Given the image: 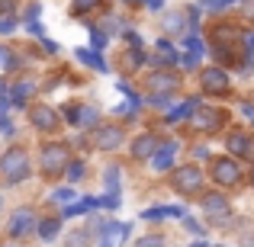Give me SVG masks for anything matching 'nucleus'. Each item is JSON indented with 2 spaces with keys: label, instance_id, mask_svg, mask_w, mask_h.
<instances>
[{
  "label": "nucleus",
  "instance_id": "obj_1",
  "mask_svg": "<svg viewBox=\"0 0 254 247\" xmlns=\"http://www.w3.org/2000/svg\"><path fill=\"white\" fill-rule=\"evenodd\" d=\"M0 170H3L6 183H19V180L29 177V157H26L23 148H10L0 161Z\"/></svg>",
  "mask_w": 254,
  "mask_h": 247
},
{
  "label": "nucleus",
  "instance_id": "obj_2",
  "mask_svg": "<svg viewBox=\"0 0 254 247\" xmlns=\"http://www.w3.org/2000/svg\"><path fill=\"white\" fill-rule=\"evenodd\" d=\"M190 122H193V129H199V132H219L222 122H225V116L216 106H193Z\"/></svg>",
  "mask_w": 254,
  "mask_h": 247
},
{
  "label": "nucleus",
  "instance_id": "obj_3",
  "mask_svg": "<svg viewBox=\"0 0 254 247\" xmlns=\"http://www.w3.org/2000/svg\"><path fill=\"white\" fill-rule=\"evenodd\" d=\"M71 161L68 145H45L42 148V170L45 173H62Z\"/></svg>",
  "mask_w": 254,
  "mask_h": 247
},
{
  "label": "nucleus",
  "instance_id": "obj_4",
  "mask_svg": "<svg viewBox=\"0 0 254 247\" xmlns=\"http://www.w3.org/2000/svg\"><path fill=\"white\" fill-rule=\"evenodd\" d=\"M93 148L100 151H116L119 145H123V129L119 125H100V129H93Z\"/></svg>",
  "mask_w": 254,
  "mask_h": 247
},
{
  "label": "nucleus",
  "instance_id": "obj_5",
  "mask_svg": "<svg viewBox=\"0 0 254 247\" xmlns=\"http://www.w3.org/2000/svg\"><path fill=\"white\" fill-rule=\"evenodd\" d=\"M212 177H216L219 186H235V183H242V170H238V164L229 161V157L216 161V167H212Z\"/></svg>",
  "mask_w": 254,
  "mask_h": 247
},
{
  "label": "nucleus",
  "instance_id": "obj_6",
  "mask_svg": "<svg viewBox=\"0 0 254 247\" xmlns=\"http://www.w3.org/2000/svg\"><path fill=\"white\" fill-rule=\"evenodd\" d=\"M199 186H203V173H199L196 167H180V170L174 173V190H180V193H196Z\"/></svg>",
  "mask_w": 254,
  "mask_h": 247
},
{
  "label": "nucleus",
  "instance_id": "obj_7",
  "mask_svg": "<svg viewBox=\"0 0 254 247\" xmlns=\"http://www.w3.org/2000/svg\"><path fill=\"white\" fill-rule=\"evenodd\" d=\"M148 87H151V93H171V90L180 87V77L174 74V71H151Z\"/></svg>",
  "mask_w": 254,
  "mask_h": 247
},
{
  "label": "nucleus",
  "instance_id": "obj_8",
  "mask_svg": "<svg viewBox=\"0 0 254 247\" xmlns=\"http://www.w3.org/2000/svg\"><path fill=\"white\" fill-rule=\"evenodd\" d=\"M203 90L206 93H225L229 90V74L222 68H206L203 71Z\"/></svg>",
  "mask_w": 254,
  "mask_h": 247
},
{
  "label": "nucleus",
  "instance_id": "obj_9",
  "mask_svg": "<svg viewBox=\"0 0 254 247\" xmlns=\"http://www.w3.org/2000/svg\"><path fill=\"white\" fill-rule=\"evenodd\" d=\"M29 116H32V125L42 129V132H55L58 129V116H55V109H49V106H36V109H29Z\"/></svg>",
  "mask_w": 254,
  "mask_h": 247
},
{
  "label": "nucleus",
  "instance_id": "obj_10",
  "mask_svg": "<svg viewBox=\"0 0 254 247\" xmlns=\"http://www.w3.org/2000/svg\"><path fill=\"white\" fill-rule=\"evenodd\" d=\"M32 225H36L32 209H19L16 215H13V222H10V235L13 238H23V235H29V231H32Z\"/></svg>",
  "mask_w": 254,
  "mask_h": 247
},
{
  "label": "nucleus",
  "instance_id": "obj_11",
  "mask_svg": "<svg viewBox=\"0 0 254 247\" xmlns=\"http://www.w3.org/2000/svg\"><path fill=\"white\" fill-rule=\"evenodd\" d=\"M203 212L222 222V218L229 215V199H225V196H216V193H212V196H206V199H203Z\"/></svg>",
  "mask_w": 254,
  "mask_h": 247
},
{
  "label": "nucleus",
  "instance_id": "obj_12",
  "mask_svg": "<svg viewBox=\"0 0 254 247\" xmlns=\"http://www.w3.org/2000/svg\"><path fill=\"white\" fill-rule=\"evenodd\" d=\"M174 154H177V145H161V148H155V154H151V161H155V170H168L174 164Z\"/></svg>",
  "mask_w": 254,
  "mask_h": 247
},
{
  "label": "nucleus",
  "instance_id": "obj_13",
  "mask_svg": "<svg viewBox=\"0 0 254 247\" xmlns=\"http://www.w3.org/2000/svg\"><path fill=\"white\" fill-rule=\"evenodd\" d=\"M126 231H129V225H119V222L103 225V235H100V247H116L119 235H126Z\"/></svg>",
  "mask_w": 254,
  "mask_h": 247
},
{
  "label": "nucleus",
  "instance_id": "obj_14",
  "mask_svg": "<svg viewBox=\"0 0 254 247\" xmlns=\"http://www.w3.org/2000/svg\"><path fill=\"white\" fill-rule=\"evenodd\" d=\"M155 148H158V145H155V138H151V135H138L135 145H132V157H135V161H145V157L155 154Z\"/></svg>",
  "mask_w": 254,
  "mask_h": 247
},
{
  "label": "nucleus",
  "instance_id": "obj_15",
  "mask_svg": "<svg viewBox=\"0 0 254 247\" xmlns=\"http://www.w3.org/2000/svg\"><path fill=\"white\" fill-rule=\"evenodd\" d=\"M32 93H36V81H32V77H23V81L13 87V103H26Z\"/></svg>",
  "mask_w": 254,
  "mask_h": 247
},
{
  "label": "nucleus",
  "instance_id": "obj_16",
  "mask_svg": "<svg viewBox=\"0 0 254 247\" xmlns=\"http://www.w3.org/2000/svg\"><path fill=\"white\" fill-rule=\"evenodd\" d=\"M58 228H62V222H58V218H45V222L39 225V235H42V241H55Z\"/></svg>",
  "mask_w": 254,
  "mask_h": 247
},
{
  "label": "nucleus",
  "instance_id": "obj_17",
  "mask_svg": "<svg viewBox=\"0 0 254 247\" xmlns=\"http://www.w3.org/2000/svg\"><path fill=\"white\" fill-rule=\"evenodd\" d=\"M184 26H187V16H184L180 10L164 16V29H168V32H184Z\"/></svg>",
  "mask_w": 254,
  "mask_h": 247
},
{
  "label": "nucleus",
  "instance_id": "obj_18",
  "mask_svg": "<svg viewBox=\"0 0 254 247\" xmlns=\"http://www.w3.org/2000/svg\"><path fill=\"white\" fill-rule=\"evenodd\" d=\"M77 58H81L84 64H90V68H100V71H106V61L97 55V51H90V49H81V51H77Z\"/></svg>",
  "mask_w": 254,
  "mask_h": 247
},
{
  "label": "nucleus",
  "instance_id": "obj_19",
  "mask_svg": "<svg viewBox=\"0 0 254 247\" xmlns=\"http://www.w3.org/2000/svg\"><path fill=\"white\" fill-rule=\"evenodd\" d=\"M245 145H248V135H245V132H232L229 135V151L232 154H245Z\"/></svg>",
  "mask_w": 254,
  "mask_h": 247
},
{
  "label": "nucleus",
  "instance_id": "obj_20",
  "mask_svg": "<svg viewBox=\"0 0 254 247\" xmlns=\"http://www.w3.org/2000/svg\"><path fill=\"white\" fill-rule=\"evenodd\" d=\"M193 106H196V103H193V99H190V103H184V106H177V109H174L171 112V122H180V119H187V116H190V112H193Z\"/></svg>",
  "mask_w": 254,
  "mask_h": 247
},
{
  "label": "nucleus",
  "instance_id": "obj_21",
  "mask_svg": "<svg viewBox=\"0 0 254 247\" xmlns=\"http://www.w3.org/2000/svg\"><path fill=\"white\" fill-rule=\"evenodd\" d=\"M187 45H190V58H193V61H196V58L206 51V49H203V42H199L196 36H187Z\"/></svg>",
  "mask_w": 254,
  "mask_h": 247
},
{
  "label": "nucleus",
  "instance_id": "obj_22",
  "mask_svg": "<svg viewBox=\"0 0 254 247\" xmlns=\"http://www.w3.org/2000/svg\"><path fill=\"white\" fill-rule=\"evenodd\" d=\"M106 186H110V193L119 190V167H110V170H106Z\"/></svg>",
  "mask_w": 254,
  "mask_h": 247
},
{
  "label": "nucleus",
  "instance_id": "obj_23",
  "mask_svg": "<svg viewBox=\"0 0 254 247\" xmlns=\"http://www.w3.org/2000/svg\"><path fill=\"white\" fill-rule=\"evenodd\" d=\"M68 247H87V231H74V235H68Z\"/></svg>",
  "mask_w": 254,
  "mask_h": 247
},
{
  "label": "nucleus",
  "instance_id": "obj_24",
  "mask_svg": "<svg viewBox=\"0 0 254 247\" xmlns=\"http://www.w3.org/2000/svg\"><path fill=\"white\" fill-rule=\"evenodd\" d=\"M93 6H100V0H74V13H87Z\"/></svg>",
  "mask_w": 254,
  "mask_h": 247
},
{
  "label": "nucleus",
  "instance_id": "obj_25",
  "mask_svg": "<svg viewBox=\"0 0 254 247\" xmlns=\"http://www.w3.org/2000/svg\"><path fill=\"white\" fill-rule=\"evenodd\" d=\"M64 119H68V122H81V106H64Z\"/></svg>",
  "mask_w": 254,
  "mask_h": 247
},
{
  "label": "nucleus",
  "instance_id": "obj_26",
  "mask_svg": "<svg viewBox=\"0 0 254 247\" xmlns=\"http://www.w3.org/2000/svg\"><path fill=\"white\" fill-rule=\"evenodd\" d=\"M138 247H164V241H161V235H148L138 241Z\"/></svg>",
  "mask_w": 254,
  "mask_h": 247
},
{
  "label": "nucleus",
  "instance_id": "obj_27",
  "mask_svg": "<svg viewBox=\"0 0 254 247\" xmlns=\"http://www.w3.org/2000/svg\"><path fill=\"white\" fill-rule=\"evenodd\" d=\"M90 39H93V49H103V45H106V32L103 29H93Z\"/></svg>",
  "mask_w": 254,
  "mask_h": 247
},
{
  "label": "nucleus",
  "instance_id": "obj_28",
  "mask_svg": "<svg viewBox=\"0 0 254 247\" xmlns=\"http://www.w3.org/2000/svg\"><path fill=\"white\" fill-rule=\"evenodd\" d=\"M229 3H232V0H206L203 6H206V10H225Z\"/></svg>",
  "mask_w": 254,
  "mask_h": 247
},
{
  "label": "nucleus",
  "instance_id": "obj_29",
  "mask_svg": "<svg viewBox=\"0 0 254 247\" xmlns=\"http://www.w3.org/2000/svg\"><path fill=\"white\" fill-rule=\"evenodd\" d=\"M0 64H3V68H13V51L0 49Z\"/></svg>",
  "mask_w": 254,
  "mask_h": 247
},
{
  "label": "nucleus",
  "instance_id": "obj_30",
  "mask_svg": "<svg viewBox=\"0 0 254 247\" xmlns=\"http://www.w3.org/2000/svg\"><path fill=\"white\" fill-rule=\"evenodd\" d=\"M13 26H16V23H13L10 16H3V19H0V36H6V32H13Z\"/></svg>",
  "mask_w": 254,
  "mask_h": 247
},
{
  "label": "nucleus",
  "instance_id": "obj_31",
  "mask_svg": "<svg viewBox=\"0 0 254 247\" xmlns=\"http://www.w3.org/2000/svg\"><path fill=\"white\" fill-rule=\"evenodd\" d=\"M71 196H74V193H71V190H58V193H55V196H52V199H55V202H68Z\"/></svg>",
  "mask_w": 254,
  "mask_h": 247
},
{
  "label": "nucleus",
  "instance_id": "obj_32",
  "mask_svg": "<svg viewBox=\"0 0 254 247\" xmlns=\"http://www.w3.org/2000/svg\"><path fill=\"white\" fill-rule=\"evenodd\" d=\"M242 42H245L248 51H254V32H242Z\"/></svg>",
  "mask_w": 254,
  "mask_h": 247
},
{
  "label": "nucleus",
  "instance_id": "obj_33",
  "mask_svg": "<svg viewBox=\"0 0 254 247\" xmlns=\"http://www.w3.org/2000/svg\"><path fill=\"white\" fill-rule=\"evenodd\" d=\"M245 157L254 161V138H248V145H245Z\"/></svg>",
  "mask_w": 254,
  "mask_h": 247
},
{
  "label": "nucleus",
  "instance_id": "obj_34",
  "mask_svg": "<svg viewBox=\"0 0 254 247\" xmlns=\"http://www.w3.org/2000/svg\"><path fill=\"white\" fill-rule=\"evenodd\" d=\"M0 129H3V135H10V132H13V125H10V119H6V116H0Z\"/></svg>",
  "mask_w": 254,
  "mask_h": 247
},
{
  "label": "nucleus",
  "instance_id": "obj_35",
  "mask_svg": "<svg viewBox=\"0 0 254 247\" xmlns=\"http://www.w3.org/2000/svg\"><path fill=\"white\" fill-rule=\"evenodd\" d=\"M245 13H248V16L254 19V0H245Z\"/></svg>",
  "mask_w": 254,
  "mask_h": 247
},
{
  "label": "nucleus",
  "instance_id": "obj_36",
  "mask_svg": "<svg viewBox=\"0 0 254 247\" xmlns=\"http://www.w3.org/2000/svg\"><path fill=\"white\" fill-rule=\"evenodd\" d=\"M145 6H151V10H161V0H148Z\"/></svg>",
  "mask_w": 254,
  "mask_h": 247
},
{
  "label": "nucleus",
  "instance_id": "obj_37",
  "mask_svg": "<svg viewBox=\"0 0 254 247\" xmlns=\"http://www.w3.org/2000/svg\"><path fill=\"white\" fill-rule=\"evenodd\" d=\"M10 6H13L10 0H0V13H6V10H10Z\"/></svg>",
  "mask_w": 254,
  "mask_h": 247
},
{
  "label": "nucleus",
  "instance_id": "obj_38",
  "mask_svg": "<svg viewBox=\"0 0 254 247\" xmlns=\"http://www.w3.org/2000/svg\"><path fill=\"white\" fill-rule=\"evenodd\" d=\"M193 247H206V244H203V241H196V244H193Z\"/></svg>",
  "mask_w": 254,
  "mask_h": 247
},
{
  "label": "nucleus",
  "instance_id": "obj_39",
  "mask_svg": "<svg viewBox=\"0 0 254 247\" xmlns=\"http://www.w3.org/2000/svg\"><path fill=\"white\" fill-rule=\"evenodd\" d=\"M0 97H3V84H0Z\"/></svg>",
  "mask_w": 254,
  "mask_h": 247
},
{
  "label": "nucleus",
  "instance_id": "obj_40",
  "mask_svg": "<svg viewBox=\"0 0 254 247\" xmlns=\"http://www.w3.org/2000/svg\"><path fill=\"white\" fill-rule=\"evenodd\" d=\"M0 205H3V199H0Z\"/></svg>",
  "mask_w": 254,
  "mask_h": 247
},
{
  "label": "nucleus",
  "instance_id": "obj_41",
  "mask_svg": "<svg viewBox=\"0 0 254 247\" xmlns=\"http://www.w3.org/2000/svg\"><path fill=\"white\" fill-rule=\"evenodd\" d=\"M251 180H254V173H251Z\"/></svg>",
  "mask_w": 254,
  "mask_h": 247
},
{
  "label": "nucleus",
  "instance_id": "obj_42",
  "mask_svg": "<svg viewBox=\"0 0 254 247\" xmlns=\"http://www.w3.org/2000/svg\"><path fill=\"white\" fill-rule=\"evenodd\" d=\"M232 3H235V0H232Z\"/></svg>",
  "mask_w": 254,
  "mask_h": 247
}]
</instances>
